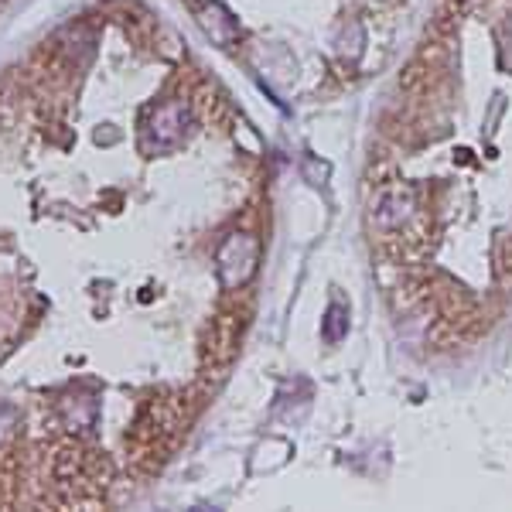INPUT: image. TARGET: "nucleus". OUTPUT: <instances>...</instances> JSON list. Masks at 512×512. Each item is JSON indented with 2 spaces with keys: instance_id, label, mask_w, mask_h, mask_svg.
Segmentation results:
<instances>
[{
  "instance_id": "1",
  "label": "nucleus",
  "mask_w": 512,
  "mask_h": 512,
  "mask_svg": "<svg viewBox=\"0 0 512 512\" xmlns=\"http://www.w3.org/2000/svg\"><path fill=\"white\" fill-rule=\"evenodd\" d=\"M253 263H256V243L250 236H233L226 246L219 250V277L226 280L229 277V270L236 267V274H233V284L229 287H236V284H243L246 277L253 274Z\"/></svg>"
}]
</instances>
